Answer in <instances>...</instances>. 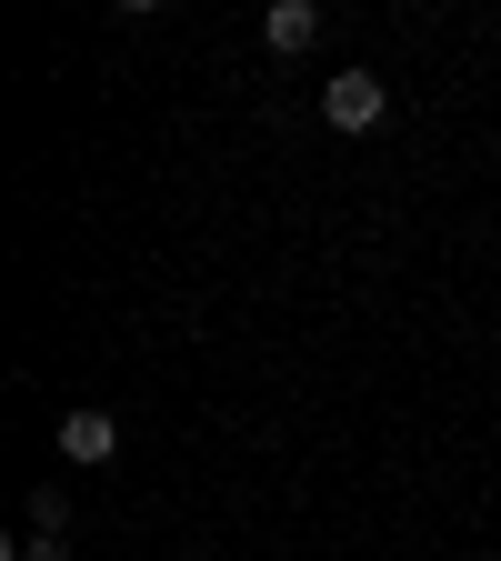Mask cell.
<instances>
[{
    "mask_svg": "<svg viewBox=\"0 0 501 561\" xmlns=\"http://www.w3.org/2000/svg\"><path fill=\"white\" fill-rule=\"evenodd\" d=\"M11 561H70V531H21Z\"/></svg>",
    "mask_w": 501,
    "mask_h": 561,
    "instance_id": "5",
    "label": "cell"
},
{
    "mask_svg": "<svg viewBox=\"0 0 501 561\" xmlns=\"http://www.w3.org/2000/svg\"><path fill=\"white\" fill-rule=\"evenodd\" d=\"M321 121L331 130H382L391 121V81H382V70H331V81H321Z\"/></svg>",
    "mask_w": 501,
    "mask_h": 561,
    "instance_id": "1",
    "label": "cell"
},
{
    "mask_svg": "<svg viewBox=\"0 0 501 561\" xmlns=\"http://www.w3.org/2000/svg\"><path fill=\"white\" fill-rule=\"evenodd\" d=\"M111 451H121V421H111L101 401H70V411H60V461L91 471V461H111Z\"/></svg>",
    "mask_w": 501,
    "mask_h": 561,
    "instance_id": "2",
    "label": "cell"
},
{
    "mask_svg": "<svg viewBox=\"0 0 501 561\" xmlns=\"http://www.w3.org/2000/svg\"><path fill=\"white\" fill-rule=\"evenodd\" d=\"M261 41L271 50H311L321 41V0H271V11H261Z\"/></svg>",
    "mask_w": 501,
    "mask_h": 561,
    "instance_id": "3",
    "label": "cell"
},
{
    "mask_svg": "<svg viewBox=\"0 0 501 561\" xmlns=\"http://www.w3.org/2000/svg\"><path fill=\"white\" fill-rule=\"evenodd\" d=\"M21 531H70V491H60V481L31 491V522H21Z\"/></svg>",
    "mask_w": 501,
    "mask_h": 561,
    "instance_id": "4",
    "label": "cell"
}]
</instances>
